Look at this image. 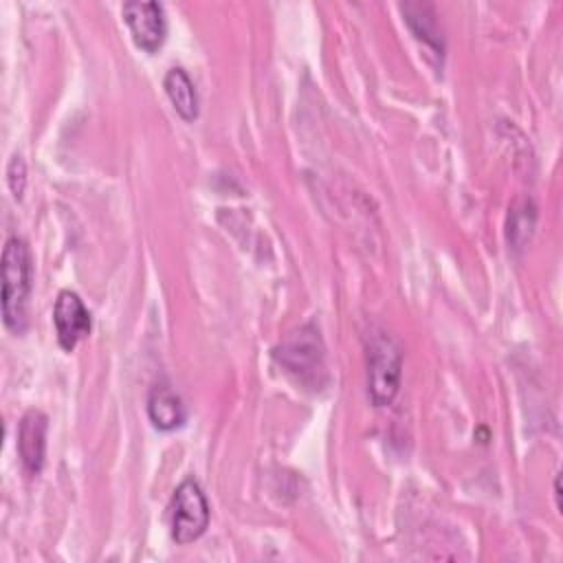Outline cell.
I'll list each match as a JSON object with an SVG mask.
<instances>
[{
    "label": "cell",
    "instance_id": "6da1fadb",
    "mask_svg": "<svg viewBox=\"0 0 563 563\" xmlns=\"http://www.w3.org/2000/svg\"><path fill=\"white\" fill-rule=\"evenodd\" d=\"M275 361L303 387L321 389L328 380L325 347L314 323L292 330L275 350Z\"/></svg>",
    "mask_w": 563,
    "mask_h": 563
},
{
    "label": "cell",
    "instance_id": "7a4b0ae2",
    "mask_svg": "<svg viewBox=\"0 0 563 563\" xmlns=\"http://www.w3.org/2000/svg\"><path fill=\"white\" fill-rule=\"evenodd\" d=\"M31 253L22 238H9L2 251V319L20 334L26 325V303L31 295Z\"/></svg>",
    "mask_w": 563,
    "mask_h": 563
},
{
    "label": "cell",
    "instance_id": "3957f363",
    "mask_svg": "<svg viewBox=\"0 0 563 563\" xmlns=\"http://www.w3.org/2000/svg\"><path fill=\"white\" fill-rule=\"evenodd\" d=\"M402 352L398 343L383 330L367 339V394L376 407L389 405L400 387Z\"/></svg>",
    "mask_w": 563,
    "mask_h": 563
},
{
    "label": "cell",
    "instance_id": "277c9868",
    "mask_svg": "<svg viewBox=\"0 0 563 563\" xmlns=\"http://www.w3.org/2000/svg\"><path fill=\"white\" fill-rule=\"evenodd\" d=\"M169 521L176 543H191L207 530L209 504L198 482L185 479L178 484L169 504Z\"/></svg>",
    "mask_w": 563,
    "mask_h": 563
},
{
    "label": "cell",
    "instance_id": "5b68a950",
    "mask_svg": "<svg viewBox=\"0 0 563 563\" xmlns=\"http://www.w3.org/2000/svg\"><path fill=\"white\" fill-rule=\"evenodd\" d=\"M123 20L132 33V40L139 48L154 53L163 46L165 35H167V20L165 11L158 2H143V0H132L125 2L123 9Z\"/></svg>",
    "mask_w": 563,
    "mask_h": 563
},
{
    "label": "cell",
    "instance_id": "8992f818",
    "mask_svg": "<svg viewBox=\"0 0 563 563\" xmlns=\"http://www.w3.org/2000/svg\"><path fill=\"white\" fill-rule=\"evenodd\" d=\"M53 323L57 341L64 350H73L90 332V312L73 290H62L55 299Z\"/></svg>",
    "mask_w": 563,
    "mask_h": 563
},
{
    "label": "cell",
    "instance_id": "52a82bcc",
    "mask_svg": "<svg viewBox=\"0 0 563 563\" xmlns=\"http://www.w3.org/2000/svg\"><path fill=\"white\" fill-rule=\"evenodd\" d=\"M46 429H48V418L37 409L26 411L20 420L18 453H20V460H22L26 473H31V475H37L44 466Z\"/></svg>",
    "mask_w": 563,
    "mask_h": 563
},
{
    "label": "cell",
    "instance_id": "ba28073f",
    "mask_svg": "<svg viewBox=\"0 0 563 563\" xmlns=\"http://www.w3.org/2000/svg\"><path fill=\"white\" fill-rule=\"evenodd\" d=\"M147 416L156 429L172 431L185 422V405L169 385L158 383L150 391Z\"/></svg>",
    "mask_w": 563,
    "mask_h": 563
},
{
    "label": "cell",
    "instance_id": "9c48e42d",
    "mask_svg": "<svg viewBox=\"0 0 563 563\" xmlns=\"http://www.w3.org/2000/svg\"><path fill=\"white\" fill-rule=\"evenodd\" d=\"M400 11L405 15V22L409 24V29L413 31V35L418 40H422L435 55L442 57L444 44H442V35L438 31V22H435V13L431 4H420V2H407L400 4Z\"/></svg>",
    "mask_w": 563,
    "mask_h": 563
},
{
    "label": "cell",
    "instance_id": "30bf717a",
    "mask_svg": "<svg viewBox=\"0 0 563 563\" xmlns=\"http://www.w3.org/2000/svg\"><path fill=\"white\" fill-rule=\"evenodd\" d=\"M165 92L174 106V110L185 119L194 121L198 117V95L189 79V75L183 68H172L165 75Z\"/></svg>",
    "mask_w": 563,
    "mask_h": 563
},
{
    "label": "cell",
    "instance_id": "8fae6325",
    "mask_svg": "<svg viewBox=\"0 0 563 563\" xmlns=\"http://www.w3.org/2000/svg\"><path fill=\"white\" fill-rule=\"evenodd\" d=\"M7 183H9L11 194L20 200L24 194V187H26V165L20 154H13L7 165Z\"/></svg>",
    "mask_w": 563,
    "mask_h": 563
}]
</instances>
